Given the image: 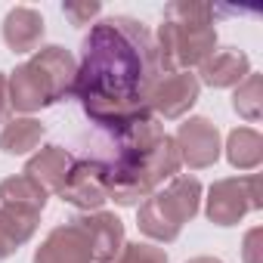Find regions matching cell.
I'll return each instance as SVG.
<instances>
[{
    "label": "cell",
    "mask_w": 263,
    "mask_h": 263,
    "mask_svg": "<svg viewBox=\"0 0 263 263\" xmlns=\"http://www.w3.org/2000/svg\"><path fill=\"white\" fill-rule=\"evenodd\" d=\"M161 71H189L217 50L214 7L195 0H174L164 10V22L155 37Z\"/></svg>",
    "instance_id": "obj_3"
},
{
    "label": "cell",
    "mask_w": 263,
    "mask_h": 263,
    "mask_svg": "<svg viewBox=\"0 0 263 263\" xmlns=\"http://www.w3.org/2000/svg\"><path fill=\"white\" fill-rule=\"evenodd\" d=\"M111 263H167V254L155 245H146V241H124L121 254L111 260Z\"/></svg>",
    "instance_id": "obj_21"
},
{
    "label": "cell",
    "mask_w": 263,
    "mask_h": 263,
    "mask_svg": "<svg viewBox=\"0 0 263 263\" xmlns=\"http://www.w3.org/2000/svg\"><path fill=\"white\" fill-rule=\"evenodd\" d=\"M232 108H235L248 124L260 121V115H263V81H260V74L251 71V74L235 87V93H232Z\"/></svg>",
    "instance_id": "obj_20"
},
{
    "label": "cell",
    "mask_w": 263,
    "mask_h": 263,
    "mask_svg": "<svg viewBox=\"0 0 263 263\" xmlns=\"http://www.w3.org/2000/svg\"><path fill=\"white\" fill-rule=\"evenodd\" d=\"M198 93H201V84L192 71H167L149 90V111L158 118L177 121L198 102Z\"/></svg>",
    "instance_id": "obj_7"
},
{
    "label": "cell",
    "mask_w": 263,
    "mask_h": 263,
    "mask_svg": "<svg viewBox=\"0 0 263 263\" xmlns=\"http://www.w3.org/2000/svg\"><path fill=\"white\" fill-rule=\"evenodd\" d=\"M10 118V93H7V74L0 71V124H7Z\"/></svg>",
    "instance_id": "obj_24"
},
{
    "label": "cell",
    "mask_w": 263,
    "mask_h": 263,
    "mask_svg": "<svg viewBox=\"0 0 263 263\" xmlns=\"http://www.w3.org/2000/svg\"><path fill=\"white\" fill-rule=\"evenodd\" d=\"M263 208V186H260V174H248V177H226L217 180L208 189V204L204 214L211 223L217 226H235L248 211H260Z\"/></svg>",
    "instance_id": "obj_5"
},
{
    "label": "cell",
    "mask_w": 263,
    "mask_h": 263,
    "mask_svg": "<svg viewBox=\"0 0 263 263\" xmlns=\"http://www.w3.org/2000/svg\"><path fill=\"white\" fill-rule=\"evenodd\" d=\"M174 143H177L180 161L189 164L192 171L214 167L217 158H220V149H223L220 146V130L208 118H189L186 124H180Z\"/></svg>",
    "instance_id": "obj_8"
},
{
    "label": "cell",
    "mask_w": 263,
    "mask_h": 263,
    "mask_svg": "<svg viewBox=\"0 0 263 263\" xmlns=\"http://www.w3.org/2000/svg\"><path fill=\"white\" fill-rule=\"evenodd\" d=\"M71 223L81 226V232L90 241L93 251V263H111L121 248H124V223L108 214V211H90V214H78Z\"/></svg>",
    "instance_id": "obj_9"
},
{
    "label": "cell",
    "mask_w": 263,
    "mask_h": 263,
    "mask_svg": "<svg viewBox=\"0 0 263 263\" xmlns=\"http://www.w3.org/2000/svg\"><path fill=\"white\" fill-rule=\"evenodd\" d=\"M59 198L84 214L90 211H102V204L108 201V186H105V161L96 158H81L71 164Z\"/></svg>",
    "instance_id": "obj_6"
},
{
    "label": "cell",
    "mask_w": 263,
    "mask_h": 263,
    "mask_svg": "<svg viewBox=\"0 0 263 263\" xmlns=\"http://www.w3.org/2000/svg\"><path fill=\"white\" fill-rule=\"evenodd\" d=\"M47 127L37 118H13L0 130V149L7 155H28L31 149L41 146Z\"/></svg>",
    "instance_id": "obj_18"
},
{
    "label": "cell",
    "mask_w": 263,
    "mask_h": 263,
    "mask_svg": "<svg viewBox=\"0 0 263 263\" xmlns=\"http://www.w3.org/2000/svg\"><path fill=\"white\" fill-rule=\"evenodd\" d=\"M44 37V16L34 7H13L4 19V44L13 53H34Z\"/></svg>",
    "instance_id": "obj_14"
},
{
    "label": "cell",
    "mask_w": 263,
    "mask_h": 263,
    "mask_svg": "<svg viewBox=\"0 0 263 263\" xmlns=\"http://www.w3.org/2000/svg\"><path fill=\"white\" fill-rule=\"evenodd\" d=\"M99 4H90V0H87V4H65V16L74 22V25H90V19H96L99 16Z\"/></svg>",
    "instance_id": "obj_22"
},
{
    "label": "cell",
    "mask_w": 263,
    "mask_h": 263,
    "mask_svg": "<svg viewBox=\"0 0 263 263\" xmlns=\"http://www.w3.org/2000/svg\"><path fill=\"white\" fill-rule=\"evenodd\" d=\"M226 158L238 171H254L263 161V137L251 127H235L226 137Z\"/></svg>",
    "instance_id": "obj_19"
},
{
    "label": "cell",
    "mask_w": 263,
    "mask_h": 263,
    "mask_svg": "<svg viewBox=\"0 0 263 263\" xmlns=\"http://www.w3.org/2000/svg\"><path fill=\"white\" fill-rule=\"evenodd\" d=\"M161 74L152 31L130 16H111L84 37L71 96L81 99L93 124L118 134L130 121L152 115L149 90Z\"/></svg>",
    "instance_id": "obj_1"
},
{
    "label": "cell",
    "mask_w": 263,
    "mask_h": 263,
    "mask_svg": "<svg viewBox=\"0 0 263 263\" xmlns=\"http://www.w3.org/2000/svg\"><path fill=\"white\" fill-rule=\"evenodd\" d=\"M118 155L115 161H105V186L108 198L121 208H134L146 201L152 192H158L164 183L180 177V152L174 137L164 134L155 115L137 118L118 134Z\"/></svg>",
    "instance_id": "obj_2"
},
{
    "label": "cell",
    "mask_w": 263,
    "mask_h": 263,
    "mask_svg": "<svg viewBox=\"0 0 263 263\" xmlns=\"http://www.w3.org/2000/svg\"><path fill=\"white\" fill-rule=\"evenodd\" d=\"M31 263H93V251H90V241L81 232V226L65 223V226H56L41 241Z\"/></svg>",
    "instance_id": "obj_10"
},
{
    "label": "cell",
    "mask_w": 263,
    "mask_h": 263,
    "mask_svg": "<svg viewBox=\"0 0 263 263\" xmlns=\"http://www.w3.org/2000/svg\"><path fill=\"white\" fill-rule=\"evenodd\" d=\"M37 223H41V214H28L10 204L0 208V260L13 257L25 241H31V235L37 232Z\"/></svg>",
    "instance_id": "obj_16"
},
{
    "label": "cell",
    "mask_w": 263,
    "mask_h": 263,
    "mask_svg": "<svg viewBox=\"0 0 263 263\" xmlns=\"http://www.w3.org/2000/svg\"><path fill=\"white\" fill-rule=\"evenodd\" d=\"M201 208V183L195 177H174L164 189L140 204V232L152 241H174Z\"/></svg>",
    "instance_id": "obj_4"
},
{
    "label": "cell",
    "mask_w": 263,
    "mask_h": 263,
    "mask_svg": "<svg viewBox=\"0 0 263 263\" xmlns=\"http://www.w3.org/2000/svg\"><path fill=\"white\" fill-rule=\"evenodd\" d=\"M7 93H10V108L22 111L25 118L31 111H41V108L53 105V93H50L44 74L31 62H22V65H16V71H10Z\"/></svg>",
    "instance_id": "obj_12"
},
{
    "label": "cell",
    "mask_w": 263,
    "mask_h": 263,
    "mask_svg": "<svg viewBox=\"0 0 263 263\" xmlns=\"http://www.w3.org/2000/svg\"><path fill=\"white\" fill-rule=\"evenodd\" d=\"M189 263H223V260H217V257H192Z\"/></svg>",
    "instance_id": "obj_25"
},
{
    "label": "cell",
    "mask_w": 263,
    "mask_h": 263,
    "mask_svg": "<svg viewBox=\"0 0 263 263\" xmlns=\"http://www.w3.org/2000/svg\"><path fill=\"white\" fill-rule=\"evenodd\" d=\"M47 81L50 93H53V102L65 99L74 93V78H78V59L65 50V47H41L34 50V56L28 59Z\"/></svg>",
    "instance_id": "obj_11"
},
{
    "label": "cell",
    "mask_w": 263,
    "mask_h": 263,
    "mask_svg": "<svg viewBox=\"0 0 263 263\" xmlns=\"http://www.w3.org/2000/svg\"><path fill=\"white\" fill-rule=\"evenodd\" d=\"M260 238H263V232H260V229H251V232L245 235V263H260V260H257Z\"/></svg>",
    "instance_id": "obj_23"
},
{
    "label": "cell",
    "mask_w": 263,
    "mask_h": 263,
    "mask_svg": "<svg viewBox=\"0 0 263 263\" xmlns=\"http://www.w3.org/2000/svg\"><path fill=\"white\" fill-rule=\"evenodd\" d=\"M0 198H4V204H10V208L28 211V214H41L47 208L50 192L37 180H31L28 174H16V177H7L4 183H0Z\"/></svg>",
    "instance_id": "obj_17"
},
{
    "label": "cell",
    "mask_w": 263,
    "mask_h": 263,
    "mask_svg": "<svg viewBox=\"0 0 263 263\" xmlns=\"http://www.w3.org/2000/svg\"><path fill=\"white\" fill-rule=\"evenodd\" d=\"M71 164H74V158H71L68 149H62V146H44L37 155L28 158V164H25L22 174H28L31 180H37L47 192H59L62 183H65V177H68V171H71Z\"/></svg>",
    "instance_id": "obj_15"
},
{
    "label": "cell",
    "mask_w": 263,
    "mask_h": 263,
    "mask_svg": "<svg viewBox=\"0 0 263 263\" xmlns=\"http://www.w3.org/2000/svg\"><path fill=\"white\" fill-rule=\"evenodd\" d=\"M198 68H201L198 84L204 81L208 87L223 90V87H238V84L251 74V59H248L241 50L226 47V50H214V56H208Z\"/></svg>",
    "instance_id": "obj_13"
}]
</instances>
